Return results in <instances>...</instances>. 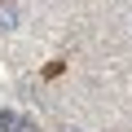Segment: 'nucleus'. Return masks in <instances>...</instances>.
I'll return each mask as SVG.
<instances>
[{
  "label": "nucleus",
  "mask_w": 132,
  "mask_h": 132,
  "mask_svg": "<svg viewBox=\"0 0 132 132\" xmlns=\"http://www.w3.org/2000/svg\"><path fill=\"white\" fill-rule=\"evenodd\" d=\"M18 132H35V128H31V123H18Z\"/></svg>",
  "instance_id": "nucleus-2"
},
{
  "label": "nucleus",
  "mask_w": 132,
  "mask_h": 132,
  "mask_svg": "<svg viewBox=\"0 0 132 132\" xmlns=\"http://www.w3.org/2000/svg\"><path fill=\"white\" fill-rule=\"evenodd\" d=\"M18 123H22V119H18L13 110H0V132H18Z\"/></svg>",
  "instance_id": "nucleus-1"
}]
</instances>
